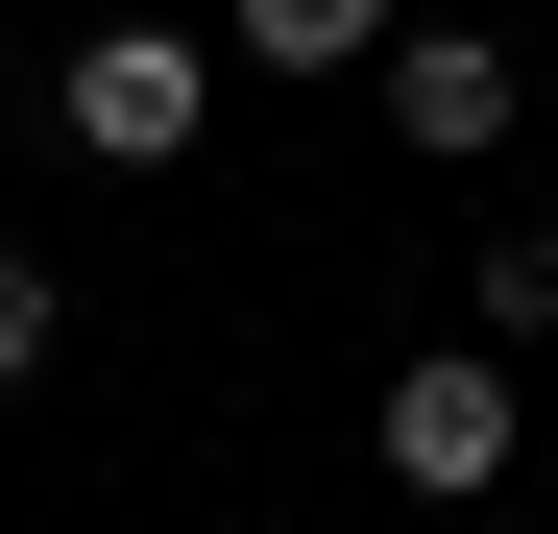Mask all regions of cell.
Returning a JSON list of instances; mask_svg holds the SVG:
<instances>
[{
  "label": "cell",
  "instance_id": "obj_1",
  "mask_svg": "<svg viewBox=\"0 0 558 534\" xmlns=\"http://www.w3.org/2000/svg\"><path fill=\"white\" fill-rule=\"evenodd\" d=\"M534 437H558V413L510 389V340H413V365L364 389V462H389L413 510H486V486L534 462Z\"/></svg>",
  "mask_w": 558,
  "mask_h": 534
},
{
  "label": "cell",
  "instance_id": "obj_2",
  "mask_svg": "<svg viewBox=\"0 0 558 534\" xmlns=\"http://www.w3.org/2000/svg\"><path fill=\"white\" fill-rule=\"evenodd\" d=\"M49 122L98 146V170H170V146L219 122V49L195 25H98V49H49Z\"/></svg>",
  "mask_w": 558,
  "mask_h": 534
},
{
  "label": "cell",
  "instance_id": "obj_3",
  "mask_svg": "<svg viewBox=\"0 0 558 534\" xmlns=\"http://www.w3.org/2000/svg\"><path fill=\"white\" fill-rule=\"evenodd\" d=\"M364 98H389L413 170H486V146H510V49H486V25H389V49H364Z\"/></svg>",
  "mask_w": 558,
  "mask_h": 534
},
{
  "label": "cell",
  "instance_id": "obj_4",
  "mask_svg": "<svg viewBox=\"0 0 558 534\" xmlns=\"http://www.w3.org/2000/svg\"><path fill=\"white\" fill-rule=\"evenodd\" d=\"M413 0H243V73H364Z\"/></svg>",
  "mask_w": 558,
  "mask_h": 534
},
{
  "label": "cell",
  "instance_id": "obj_5",
  "mask_svg": "<svg viewBox=\"0 0 558 534\" xmlns=\"http://www.w3.org/2000/svg\"><path fill=\"white\" fill-rule=\"evenodd\" d=\"M49 340H73V292H49V243H0V389H49Z\"/></svg>",
  "mask_w": 558,
  "mask_h": 534
}]
</instances>
